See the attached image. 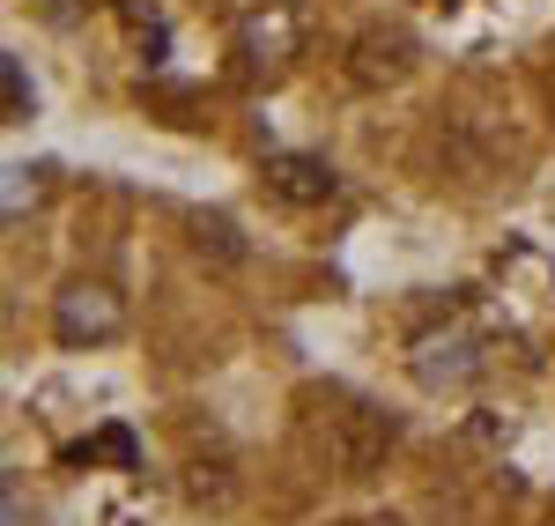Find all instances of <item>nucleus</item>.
<instances>
[{"mask_svg":"<svg viewBox=\"0 0 555 526\" xmlns=\"http://www.w3.org/2000/svg\"><path fill=\"white\" fill-rule=\"evenodd\" d=\"M304 431H311V452H319L334 475H378L385 452L400 445V423H392L385 408H371V400H356V394L311 400Z\"/></svg>","mask_w":555,"mask_h":526,"instance_id":"nucleus-1","label":"nucleus"},{"mask_svg":"<svg viewBox=\"0 0 555 526\" xmlns=\"http://www.w3.org/2000/svg\"><path fill=\"white\" fill-rule=\"evenodd\" d=\"M119 290H104V282H75V290H60V311H52V326H60V342L67 349H82V342H112L119 334Z\"/></svg>","mask_w":555,"mask_h":526,"instance_id":"nucleus-2","label":"nucleus"},{"mask_svg":"<svg viewBox=\"0 0 555 526\" xmlns=\"http://www.w3.org/2000/svg\"><path fill=\"white\" fill-rule=\"evenodd\" d=\"M267 193H274V201H289V208H326V201L341 193V171H334L326 156L282 149V156H267Z\"/></svg>","mask_w":555,"mask_h":526,"instance_id":"nucleus-3","label":"nucleus"},{"mask_svg":"<svg viewBox=\"0 0 555 526\" xmlns=\"http://www.w3.org/2000/svg\"><path fill=\"white\" fill-rule=\"evenodd\" d=\"M289 44H297V15H289V8H274V15H253V23H245V52H253L259 67H282Z\"/></svg>","mask_w":555,"mask_h":526,"instance_id":"nucleus-4","label":"nucleus"},{"mask_svg":"<svg viewBox=\"0 0 555 526\" xmlns=\"http://www.w3.org/2000/svg\"><path fill=\"white\" fill-rule=\"evenodd\" d=\"M363 52H378V38L363 44ZM385 52H392V60H385V67H392V75H408V38H400V30H392V38H385ZM385 67H378V60H356V82H378Z\"/></svg>","mask_w":555,"mask_h":526,"instance_id":"nucleus-5","label":"nucleus"},{"mask_svg":"<svg viewBox=\"0 0 555 526\" xmlns=\"http://www.w3.org/2000/svg\"><path fill=\"white\" fill-rule=\"evenodd\" d=\"M0 75H8V112L23 119V112H30V82H23V60H8Z\"/></svg>","mask_w":555,"mask_h":526,"instance_id":"nucleus-6","label":"nucleus"},{"mask_svg":"<svg viewBox=\"0 0 555 526\" xmlns=\"http://www.w3.org/2000/svg\"><path fill=\"white\" fill-rule=\"evenodd\" d=\"M348 526H392V519H348Z\"/></svg>","mask_w":555,"mask_h":526,"instance_id":"nucleus-7","label":"nucleus"}]
</instances>
